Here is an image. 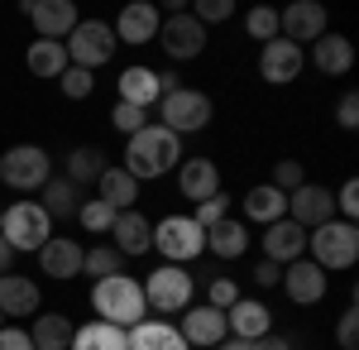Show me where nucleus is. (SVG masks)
Here are the masks:
<instances>
[{
    "instance_id": "obj_1",
    "label": "nucleus",
    "mask_w": 359,
    "mask_h": 350,
    "mask_svg": "<svg viewBox=\"0 0 359 350\" xmlns=\"http://www.w3.org/2000/svg\"><path fill=\"white\" fill-rule=\"evenodd\" d=\"M182 163V139L163 130V125H144L139 135H130L125 144V173L135 183H149V178H163L168 168Z\"/></svg>"
},
{
    "instance_id": "obj_2",
    "label": "nucleus",
    "mask_w": 359,
    "mask_h": 350,
    "mask_svg": "<svg viewBox=\"0 0 359 350\" xmlns=\"http://www.w3.org/2000/svg\"><path fill=\"white\" fill-rule=\"evenodd\" d=\"M91 307H96V322H111V326H130L144 322V312H149V302H144V288H139L135 278H125V273H115V278H101L96 288H91Z\"/></svg>"
},
{
    "instance_id": "obj_3",
    "label": "nucleus",
    "mask_w": 359,
    "mask_h": 350,
    "mask_svg": "<svg viewBox=\"0 0 359 350\" xmlns=\"http://www.w3.org/2000/svg\"><path fill=\"white\" fill-rule=\"evenodd\" d=\"M0 235H5V245L15 254L20 249H43V245L53 240V216L43 212L39 202L20 197L15 207H5V216H0Z\"/></svg>"
},
{
    "instance_id": "obj_4",
    "label": "nucleus",
    "mask_w": 359,
    "mask_h": 350,
    "mask_svg": "<svg viewBox=\"0 0 359 350\" xmlns=\"http://www.w3.org/2000/svg\"><path fill=\"white\" fill-rule=\"evenodd\" d=\"M306 249L316 254V259H311L316 269H350L359 259L355 221H326V226H316V231L306 235Z\"/></svg>"
},
{
    "instance_id": "obj_5",
    "label": "nucleus",
    "mask_w": 359,
    "mask_h": 350,
    "mask_svg": "<svg viewBox=\"0 0 359 350\" xmlns=\"http://www.w3.org/2000/svg\"><path fill=\"white\" fill-rule=\"evenodd\" d=\"M62 48H67V63L72 67H82V72H96V67H106L115 53V29L106 20H77V29L62 39Z\"/></svg>"
},
{
    "instance_id": "obj_6",
    "label": "nucleus",
    "mask_w": 359,
    "mask_h": 350,
    "mask_svg": "<svg viewBox=\"0 0 359 350\" xmlns=\"http://www.w3.org/2000/svg\"><path fill=\"white\" fill-rule=\"evenodd\" d=\"M154 249L163 254L168 264H192V259H201L206 254V231L196 226L192 216H168V221H158L154 226Z\"/></svg>"
},
{
    "instance_id": "obj_7",
    "label": "nucleus",
    "mask_w": 359,
    "mask_h": 350,
    "mask_svg": "<svg viewBox=\"0 0 359 350\" xmlns=\"http://www.w3.org/2000/svg\"><path fill=\"white\" fill-rule=\"evenodd\" d=\"M158 115H163V130H172V135H196L211 125V96L196 86H177L172 96L158 101Z\"/></svg>"
},
{
    "instance_id": "obj_8",
    "label": "nucleus",
    "mask_w": 359,
    "mask_h": 350,
    "mask_svg": "<svg viewBox=\"0 0 359 350\" xmlns=\"http://www.w3.org/2000/svg\"><path fill=\"white\" fill-rule=\"evenodd\" d=\"M53 178V163L48 154L39 149V144H15V149H5V159H0V183L15 192H34L43 188Z\"/></svg>"
},
{
    "instance_id": "obj_9",
    "label": "nucleus",
    "mask_w": 359,
    "mask_h": 350,
    "mask_svg": "<svg viewBox=\"0 0 359 350\" xmlns=\"http://www.w3.org/2000/svg\"><path fill=\"white\" fill-rule=\"evenodd\" d=\"M144 302L158 307V312H187V307H192V273L177 269V264L154 269L149 283H144Z\"/></svg>"
},
{
    "instance_id": "obj_10",
    "label": "nucleus",
    "mask_w": 359,
    "mask_h": 350,
    "mask_svg": "<svg viewBox=\"0 0 359 350\" xmlns=\"http://www.w3.org/2000/svg\"><path fill=\"white\" fill-rule=\"evenodd\" d=\"M158 44H163V53L172 58V63H187V58H196L206 48V29L196 25L192 10L182 5V10H172L163 25H158Z\"/></svg>"
},
{
    "instance_id": "obj_11",
    "label": "nucleus",
    "mask_w": 359,
    "mask_h": 350,
    "mask_svg": "<svg viewBox=\"0 0 359 350\" xmlns=\"http://www.w3.org/2000/svg\"><path fill=\"white\" fill-rule=\"evenodd\" d=\"M326 34V5L321 0H292L287 10H278V39L287 44H316Z\"/></svg>"
},
{
    "instance_id": "obj_12",
    "label": "nucleus",
    "mask_w": 359,
    "mask_h": 350,
    "mask_svg": "<svg viewBox=\"0 0 359 350\" xmlns=\"http://www.w3.org/2000/svg\"><path fill=\"white\" fill-rule=\"evenodd\" d=\"M158 25H163V10L149 5V0H130L120 15H115V44H154L158 39Z\"/></svg>"
},
{
    "instance_id": "obj_13",
    "label": "nucleus",
    "mask_w": 359,
    "mask_h": 350,
    "mask_svg": "<svg viewBox=\"0 0 359 350\" xmlns=\"http://www.w3.org/2000/svg\"><path fill=\"white\" fill-rule=\"evenodd\" d=\"M25 15H29V25L39 29V39H53V44H62L82 20L72 0H25Z\"/></svg>"
},
{
    "instance_id": "obj_14",
    "label": "nucleus",
    "mask_w": 359,
    "mask_h": 350,
    "mask_svg": "<svg viewBox=\"0 0 359 350\" xmlns=\"http://www.w3.org/2000/svg\"><path fill=\"white\" fill-rule=\"evenodd\" d=\"M287 221L292 226H302V231H316V226H326V221H335V197L331 188H316V183H302V188L287 197Z\"/></svg>"
},
{
    "instance_id": "obj_15",
    "label": "nucleus",
    "mask_w": 359,
    "mask_h": 350,
    "mask_svg": "<svg viewBox=\"0 0 359 350\" xmlns=\"http://www.w3.org/2000/svg\"><path fill=\"white\" fill-rule=\"evenodd\" d=\"M278 283H283V293L292 297L297 307H316V302L326 297V269H316L311 259H292Z\"/></svg>"
},
{
    "instance_id": "obj_16",
    "label": "nucleus",
    "mask_w": 359,
    "mask_h": 350,
    "mask_svg": "<svg viewBox=\"0 0 359 350\" xmlns=\"http://www.w3.org/2000/svg\"><path fill=\"white\" fill-rule=\"evenodd\" d=\"M177 331H182V341L192 350H216L225 336H230V331H225V312H216V307H187Z\"/></svg>"
},
{
    "instance_id": "obj_17",
    "label": "nucleus",
    "mask_w": 359,
    "mask_h": 350,
    "mask_svg": "<svg viewBox=\"0 0 359 350\" xmlns=\"http://www.w3.org/2000/svg\"><path fill=\"white\" fill-rule=\"evenodd\" d=\"M306 254V231L302 226H292L287 216L273 221V226H264V259H273L278 269H287L292 259H302Z\"/></svg>"
},
{
    "instance_id": "obj_18",
    "label": "nucleus",
    "mask_w": 359,
    "mask_h": 350,
    "mask_svg": "<svg viewBox=\"0 0 359 350\" xmlns=\"http://www.w3.org/2000/svg\"><path fill=\"white\" fill-rule=\"evenodd\" d=\"M225 331H230L235 341H259V336L273 331V312H269L259 297H240V302L225 312Z\"/></svg>"
},
{
    "instance_id": "obj_19",
    "label": "nucleus",
    "mask_w": 359,
    "mask_h": 350,
    "mask_svg": "<svg viewBox=\"0 0 359 350\" xmlns=\"http://www.w3.org/2000/svg\"><path fill=\"white\" fill-rule=\"evenodd\" d=\"M177 192L192 197V202H206L221 192V168L211 159H182L177 163Z\"/></svg>"
},
{
    "instance_id": "obj_20",
    "label": "nucleus",
    "mask_w": 359,
    "mask_h": 350,
    "mask_svg": "<svg viewBox=\"0 0 359 350\" xmlns=\"http://www.w3.org/2000/svg\"><path fill=\"white\" fill-rule=\"evenodd\" d=\"M39 283L20 273H0V317H34L39 312Z\"/></svg>"
},
{
    "instance_id": "obj_21",
    "label": "nucleus",
    "mask_w": 359,
    "mask_h": 350,
    "mask_svg": "<svg viewBox=\"0 0 359 350\" xmlns=\"http://www.w3.org/2000/svg\"><path fill=\"white\" fill-rule=\"evenodd\" d=\"M302 67H306V58H302V48H297V44H287V39L264 44V58H259V72H264V82H292Z\"/></svg>"
},
{
    "instance_id": "obj_22",
    "label": "nucleus",
    "mask_w": 359,
    "mask_h": 350,
    "mask_svg": "<svg viewBox=\"0 0 359 350\" xmlns=\"http://www.w3.org/2000/svg\"><path fill=\"white\" fill-rule=\"evenodd\" d=\"M111 235H115V249H120L125 259H135V254H149V249H154V226H149L139 212H120V216H115V226H111Z\"/></svg>"
},
{
    "instance_id": "obj_23",
    "label": "nucleus",
    "mask_w": 359,
    "mask_h": 350,
    "mask_svg": "<svg viewBox=\"0 0 359 350\" xmlns=\"http://www.w3.org/2000/svg\"><path fill=\"white\" fill-rule=\"evenodd\" d=\"M311 63H316L326 77H345L350 63H355V44H350L345 34H321V39L311 44Z\"/></svg>"
},
{
    "instance_id": "obj_24",
    "label": "nucleus",
    "mask_w": 359,
    "mask_h": 350,
    "mask_svg": "<svg viewBox=\"0 0 359 350\" xmlns=\"http://www.w3.org/2000/svg\"><path fill=\"white\" fill-rule=\"evenodd\" d=\"M245 249H249V226L235 216H225L206 231V254H216V259H240Z\"/></svg>"
},
{
    "instance_id": "obj_25",
    "label": "nucleus",
    "mask_w": 359,
    "mask_h": 350,
    "mask_svg": "<svg viewBox=\"0 0 359 350\" xmlns=\"http://www.w3.org/2000/svg\"><path fill=\"white\" fill-rule=\"evenodd\" d=\"M82 254H86L82 245L62 235V240H48L39 249V264H43L48 278H77V273H82Z\"/></svg>"
},
{
    "instance_id": "obj_26",
    "label": "nucleus",
    "mask_w": 359,
    "mask_h": 350,
    "mask_svg": "<svg viewBox=\"0 0 359 350\" xmlns=\"http://www.w3.org/2000/svg\"><path fill=\"white\" fill-rule=\"evenodd\" d=\"M125 341H130V350H192L182 341V331L168 322H135L125 331Z\"/></svg>"
},
{
    "instance_id": "obj_27",
    "label": "nucleus",
    "mask_w": 359,
    "mask_h": 350,
    "mask_svg": "<svg viewBox=\"0 0 359 350\" xmlns=\"http://www.w3.org/2000/svg\"><path fill=\"white\" fill-rule=\"evenodd\" d=\"M72 331L77 326L67 322L62 312H43L34 322V331H29V341H34V350H72Z\"/></svg>"
},
{
    "instance_id": "obj_28",
    "label": "nucleus",
    "mask_w": 359,
    "mask_h": 350,
    "mask_svg": "<svg viewBox=\"0 0 359 350\" xmlns=\"http://www.w3.org/2000/svg\"><path fill=\"white\" fill-rule=\"evenodd\" d=\"M120 101L125 106H158V77L149 67H125L120 72Z\"/></svg>"
},
{
    "instance_id": "obj_29",
    "label": "nucleus",
    "mask_w": 359,
    "mask_h": 350,
    "mask_svg": "<svg viewBox=\"0 0 359 350\" xmlns=\"http://www.w3.org/2000/svg\"><path fill=\"white\" fill-rule=\"evenodd\" d=\"M25 63H29L34 77H62V72L72 67V63H67V48L53 44V39H34L29 53H25Z\"/></svg>"
},
{
    "instance_id": "obj_30",
    "label": "nucleus",
    "mask_w": 359,
    "mask_h": 350,
    "mask_svg": "<svg viewBox=\"0 0 359 350\" xmlns=\"http://www.w3.org/2000/svg\"><path fill=\"white\" fill-rule=\"evenodd\" d=\"M101 202L106 207H115V212H135V202H139V183L125 173V168H106L101 178Z\"/></svg>"
},
{
    "instance_id": "obj_31",
    "label": "nucleus",
    "mask_w": 359,
    "mask_h": 350,
    "mask_svg": "<svg viewBox=\"0 0 359 350\" xmlns=\"http://www.w3.org/2000/svg\"><path fill=\"white\" fill-rule=\"evenodd\" d=\"M72 350H130V341H125V326L86 322L72 331Z\"/></svg>"
},
{
    "instance_id": "obj_32",
    "label": "nucleus",
    "mask_w": 359,
    "mask_h": 350,
    "mask_svg": "<svg viewBox=\"0 0 359 350\" xmlns=\"http://www.w3.org/2000/svg\"><path fill=\"white\" fill-rule=\"evenodd\" d=\"M245 216H254L259 226H273V221L287 216V197L278 188H269V183H264V188H249L245 192Z\"/></svg>"
},
{
    "instance_id": "obj_33",
    "label": "nucleus",
    "mask_w": 359,
    "mask_h": 350,
    "mask_svg": "<svg viewBox=\"0 0 359 350\" xmlns=\"http://www.w3.org/2000/svg\"><path fill=\"white\" fill-rule=\"evenodd\" d=\"M106 168H111L106 154H101V149H91V144H82V149H72V154H67V183H77V188H82V183H96Z\"/></svg>"
},
{
    "instance_id": "obj_34",
    "label": "nucleus",
    "mask_w": 359,
    "mask_h": 350,
    "mask_svg": "<svg viewBox=\"0 0 359 350\" xmlns=\"http://www.w3.org/2000/svg\"><path fill=\"white\" fill-rule=\"evenodd\" d=\"M48 216H77L82 207V197H77V183H67V178H48L43 183V202H39Z\"/></svg>"
},
{
    "instance_id": "obj_35",
    "label": "nucleus",
    "mask_w": 359,
    "mask_h": 350,
    "mask_svg": "<svg viewBox=\"0 0 359 350\" xmlns=\"http://www.w3.org/2000/svg\"><path fill=\"white\" fill-rule=\"evenodd\" d=\"M120 269H125V254H120L115 245H96V249L82 254V273H91L96 283H101V278H115Z\"/></svg>"
},
{
    "instance_id": "obj_36",
    "label": "nucleus",
    "mask_w": 359,
    "mask_h": 350,
    "mask_svg": "<svg viewBox=\"0 0 359 350\" xmlns=\"http://www.w3.org/2000/svg\"><path fill=\"white\" fill-rule=\"evenodd\" d=\"M245 29H249V39L273 44V39H278V10H273V5H254V10L245 15Z\"/></svg>"
},
{
    "instance_id": "obj_37",
    "label": "nucleus",
    "mask_w": 359,
    "mask_h": 350,
    "mask_svg": "<svg viewBox=\"0 0 359 350\" xmlns=\"http://www.w3.org/2000/svg\"><path fill=\"white\" fill-rule=\"evenodd\" d=\"M115 216H120V212H115V207H106L101 197H96V202H82V207H77V221H82L91 235H106V231L115 226Z\"/></svg>"
},
{
    "instance_id": "obj_38",
    "label": "nucleus",
    "mask_w": 359,
    "mask_h": 350,
    "mask_svg": "<svg viewBox=\"0 0 359 350\" xmlns=\"http://www.w3.org/2000/svg\"><path fill=\"white\" fill-rule=\"evenodd\" d=\"M302 183H306V173H302V163H297V159L273 163V183H269V188H278L283 197H287V192H297Z\"/></svg>"
},
{
    "instance_id": "obj_39",
    "label": "nucleus",
    "mask_w": 359,
    "mask_h": 350,
    "mask_svg": "<svg viewBox=\"0 0 359 350\" xmlns=\"http://www.w3.org/2000/svg\"><path fill=\"white\" fill-rule=\"evenodd\" d=\"M225 212H230V197H225V192H216V197H206V202H196L192 221L201 226V231H211L216 221H225Z\"/></svg>"
},
{
    "instance_id": "obj_40",
    "label": "nucleus",
    "mask_w": 359,
    "mask_h": 350,
    "mask_svg": "<svg viewBox=\"0 0 359 350\" xmlns=\"http://www.w3.org/2000/svg\"><path fill=\"white\" fill-rule=\"evenodd\" d=\"M111 125L120 130V135H139V130L149 125V110H144V106H125V101H120V106L111 110Z\"/></svg>"
},
{
    "instance_id": "obj_41",
    "label": "nucleus",
    "mask_w": 359,
    "mask_h": 350,
    "mask_svg": "<svg viewBox=\"0 0 359 350\" xmlns=\"http://www.w3.org/2000/svg\"><path fill=\"white\" fill-rule=\"evenodd\" d=\"M230 15H235V5H230V0H196V5H192V20L201 29L216 25V20H230Z\"/></svg>"
},
{
    "instance_id": "obj_42",
    "label": "nucleus",
    "mask_w": 359,
    "mask_h": 350,
    "mask_svg": "<svg viewBox=\"0 0 359 350\" xmlns=\"http://www.w3.org/2000/svg\"><path fill=\"white\" fill-rule=\"evenodd\" d=\"M62 91H67V96H72V101H82V96H91V86H96V72H82V67H67V72H62Z\"/></svg>"
},
{
    "instance_id": "obj_43",
    "label": "nucleus",
    "mask_w": 359,
    "mask_h": 350,
    "mask_svg": "<svg viewBox=\"0 0 359 350\" xmlns=\"http://www.w3.org/2000/svg\"><path fill=\"white\" fill-rule=\"evenodd\" d=\"M235 302H240V283H235V278H216V283H211V302H206V307L230 312Z\"/></svg>"
},
{
    "instance_id": "obj_44",
    "label": "nucleus",
    "mask_w": 359,
    "mask_h": 350,
    "mask_svg": "<svg viewBox=\"0 0 359 350\" xmlns=\"http://www.w3.org/2000/svg\"><path fill=\"white\" fill-rule=\"evenodd\" d=\"M335 341H340L345 350H355V346H359V307H355V302H350V307L340 312V326H335Z\"/></svg>"
},
{
    "instance_id": "obj_45",
    "label": "nucleus",
    "mask_w": 359,
    "mask_h": 350,
    "mask_svg": "<svg viewBox=\"0 0 359 350\" xmlns=\"http://www.w3.org/2000/svg\"><path fill=\"white\" fill-rule=\"evenodd\" d=\"M335 212L345 216V221H355V216H359V183H355V178L340 188V197H335Z\"/></svg>"
},
{
    "instance_id": "obj_46",
    "label": "nucleus",
    "mask_w": 359,
    "mask_h": 350,
    "mask_svg": "<svg viewBox=\"0 0 359 350\" xmlns=\"http://www.w3.org/2000/svg\"><path fill=\"white\" fill-rule=\"evenodd\" d=\"M0 350H34L25 326H0Z\"/></svg>"
},
{
    "instance_id": "obj_47",
    "label": "nucleus",
    "mask_w": 359,
    "mask_h": 350,
    "mask_svg": "<svg viewBox=\"0 0 359 350\" xmlns=\"http://www.w3.org/2000/svg\"><path fill=\"white\" fill-rule=\"evenodd\" d=\"M335 120H340V130H355L359 125V96H340V110H335Z\"/></svg>"
},
{
    "instance_id": "obj_48",
    "label": "nucleus",
    "mask_w": 359,
    "mask_h": 350,
    "mask_svg": "<svg viewBox=\"0 0 359 350\" xmlns=\"http://www.w3.org/2000/svg\"><path fill=\"white\" fill-rule=\"evenodd\" d=\"M278 278H283V269H278L273 259H259V264H254V283H259V288H278Z\"/></svg>"
},
{
    "instance_id": "obj_49",
    "label": "nucleus",
    "mask_w": 359,
    "mask_h": 350,
    "mask_svg": "<svg viewBox=\"0 0 359 350\" xmlns=\"http://www.w3.org/2000/svg\"><path fill=\"white\" fill-rule=\"evenodd\" d=\"M254 350H292V346H287L283 336H273V331H269V336H259V341H254Z\"/></svg>"
},
{
    "instance_id": "obj_50",
    "label": "nucleus",
    "mask_w": 359,
    "mask_h": 350,
    "mask_svg": "<svg viewBox=\"0 0 359 350\" xmlns=\"http://www.w3.org/2000/svg\"><path fill=\"white\" fill-rule=\"evenodd\" d=\"M10 264H15V249H10L5 235H0V273H10Z\"/></svg>"
},
{
    "instance_id": "obj_51",
    "label": "nucleus",
    "mask_w": 359,
    "mask_h": 350,
    "mask_svg": "<svg viewBox=\"0 0 359 350\" xmlns=\"http://www.w3.org/2000/svg\"><path fill=\"white\" fill-rule=\"evenodd\" d=\"M216 350H254V341H235V336H225Z\"/></svg>"
},
{
    "instance_id": "obj_52",
    "label": "nucleus",
    "mask_w": 359,
    "mask_h": 350,
    "mask_svg": "<svg viewBox=\"0 0 359 350\" xmlns=\"http://www.w3.org/2000/svg\"><path fill=\"white\" fill-rule=\"evenodd\" d=\"M0 326H5V317H0Z\"/></svg>"
},
{
    "instance_id": "obj_53",
    "label": "nucleus",
    "mask_w": 359,
    "mask_h": 350,
    "mask_svg": "<svg viewBox=\"0 0 359 350\" xmlns=\"http://www.w3.org/2000/svg\"><path fill=\"white\" fill-rule=\"evenodd\" d=\"M0 216H5V212H0Z\"/></svg>"
}]
</instances>
